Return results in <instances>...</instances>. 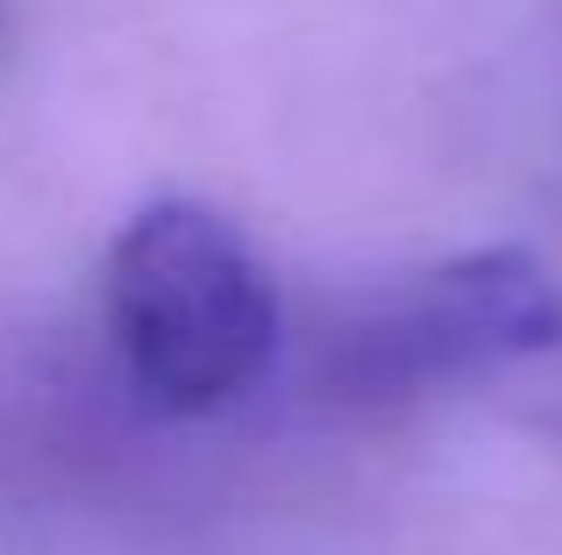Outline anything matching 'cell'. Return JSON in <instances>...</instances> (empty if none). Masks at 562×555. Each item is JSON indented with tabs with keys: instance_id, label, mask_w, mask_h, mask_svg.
Wrapping results in <instances>:
<instances>
[{
	"instance_id": "1",
	"label": "cell",
	"mask_w": 562,
	"mask_h": 555,
	"mask_svg": "<svg viewBox=\"0 0 562 555\" xmlns=\"http://www.w3.org/2000/svg\"><path fill=\"white\" fill-rule=\"evenodd\" d=\"M108 320L157 414H221L278 356V285L243 228L192 200H157L114 236Z\"/></svg>"
},
{
	"instance_id": "2",
	"label": "cell",
	"mask_w": 562,
	"mask_h": 555,
	"mask_svg": "<svg viewBox=\"0 0 562 555\" xmlns=\"http://www.w3.org/2000/svg\"><path fill=\"white\" fill-rule=\"evenodd\" d=\"M562 342V299L527 250H470L349 306L321 342V377L349 406H398L506 371Z\"/></svg>"
}]
</instances>
